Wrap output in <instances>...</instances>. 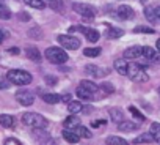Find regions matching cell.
Returning a JSON list of instances; mask_svg holds the SVG:
<instances>
[{"label": "cell", "mask_w": 160, "mask_h": 145, "mask_svg": "<svg viewBox=\"0 0 160 145\" xmlns=\"http://www.w3.org/2000/svg\"><path fill=\"white\" fill-rule=\"evenodd\" d=\"M7 79H8L11 84L19 85V87L28 85V84L33 81L32 74H30V72H27V71H24V69H10V71L7 72Z\"/></svg>", "instance_id": "obj_1"}, {"label": "cell", "mask_w": 160, "mask_h": 145, "mask_svg": "<svg viewBox=\"0 0 160 145\" xmlns=\"http://www.w3.org/2000/svg\"><path fill=\"white\" fill-rule=\"evenodd\" d=\"M22 123L25 126H30V128H46L49 125V121L41 115V114H36V112H25L22 115Z\"/></svg>", "instance_id": "obj_2"}, {"label": "cell", "mask_w": 160, "mask_h": 145, "mask_svg": "<svg viewBox=\"0 0 160 145\" xmlns=\"http://www.w3.org/2000/svg\"><path fill=\"white\" fill-rule=\"evenodd\" d=\"M46 58L50 62V63H55V65H63L68 62V54L66 51H63L61 47H47L46 52H44Z\"/></svg>", "instance_id": "obj_3"}, {"label": "cell", "mask_w": 160, "mask_h": 145, "mask_svg": "<svg viewBox=\"0 0 160 145\" xmlns=\"http://www.w3.org/2000/svg\"><path fill=\"white\" fill-rule=\"evenodd\" d=\"M127 76L132 81H135V82H148L149 81V76L146 74V71H144V66L137 65V63H129Z\"/></svg>", "instance_id": "obj_4"}, {"label": "cell", "mask_w": 160, "mask_h": 145, "mask_svg": "<svg viewBox=\"0 0 160 145\" xmlns=\"http://www.w3.org/2000/svg\"><path fill=\"white\" fill-rule=\"evenodd\" d=\"M58 43L64 49H69V51H77L80 47V40L72 36V35H60L58 36Z\"/></svg>", "instance_id": "obj_5"}, {"label": "cell", "mask_w": 160, "mask_h": 145, "mask_svg": "<svg viewBox=\"0 0 160 145\" xmlns=\"http://www.w3.org/2000/svg\"><path fill=\"white\" fill-rule=\"evenodd\" d=\"M72 10L75 13H78V14H82L85 21H93L94 19V14H96V11L90 5H85V3H74Z\"/></svg>", "instance_id": "obj_6"}, {"label": "cell", "mask_w": 160, "mask_h": 145, "mask_svg": "<svg viewBox=\"0 0 160 145\" xmlns=\"http://www.w3.org/2000/svg\"><path fill=\"white\" fill-rule=\"evenodd\" d=\"M16 101L22 106H32L35 103V95L28 90H19L16 93Z\"/></svg>", "instance_id": "obj_7"}, {"label": "cell", "mask_w": 160, "mask_h": 145, "mask_svg": "<svg viewBox=\"0 0 160 145\" xmlns=\"http://www.w3.org/2000/svg\"><path fill=\"white\" fill-rule=\"evenodd\" d=\"M85 72L90 74L91 78H104V76L108 74L110 71L108 69H102V68H99L96 65H88V66H85Z\"/></svg>", "instance_id": "obj_8"}, {"label": "cell", "mask_w": 160, "mask_h": 145, "mask_svg": "<svg viewBox=\"0 0 160 145\" xmlns=\"http://www.w3.org/2000/svg\"><path fill=\"white\" fill-rule=\"evenodd\" d=\"M33 139H35L36 142H39V143H50V142H53V140H52V137L44 131V128H35Z\"/></svg>", "instance_id": "obj_9"}, {"label": "cell", "mask_w": 160, "mask_h": 145, "mask_svg": "<svg viewBox=\"0 0 160 145\" xmlns=\"http://www.w3.org/2000/svg\"><path fill=\"white\" fill-rule=\"evenodd\" d=\"M116 16L122 21H129V19L133 18V10L129 5H119L118 10H116Z\"/></svg>", "instance_id": "obj_10"}, {"label": "cell", "mask_w": 160, "mask_h": 145, "mask_svg": "<svg viewBox=\"0 0 160 145\" xmlns=\"http://www.w3.org/2000/svg\"><path fill=\"white\" fill-rule=\"evenodd\" d=\"M115 69L118 74L121 76H127V71H129V63H127V58H116L115 60Z\"/></svg>", "instance_id": "obj_11"}, {"label": "cell", "mask_w": 160, "mask_h": 145, "mask_svg": "<svg viewBox=\"0 0 160 145\" xmlns=\"http://www.w3.org/2000/svg\"><path fill=\"white\" fill-rule=\"evenodd\" d=\"M124 57L126 58H140L143 57V47L140 46H130L124 51Z\"/></svg>", "instance_id": "obj_12"}, {"label": "cell", "mask_w": 160, "mask_h": 145, "mask_svg": "<svg viewBox=\"0 0 160 145\" xmlns=\"http://www.w3.org/2000/svg\"><path fill=\"white\" fill-rule=\"evenodd\" d=\"M63 139L66 142H69V143H77L80 140V136L77 134L75 129H68L66 128V131H63Z\"/></svg>", "instance_id": "obj_13"}, {"label": "cell", "mask_w": 160, "mask_h": 145, "mask_svg": "<svg viewBox=\"0 0 160 145\" xmlns=\"http://www.w3.org/2000/svg\"><path fill=\"white\" fill-rule=\"evenodd\" d=\"M78 125H80V118L77 117V114H72L64 120V128H68V129H75Z\"/></svg>", "instance_id": "obj_14"}, {"label": "cell", "mask_w": 160, "mask_h": 145, "mask_svg": "<svg viewBox=\"0 0 160 145\" xmlns=\"http://www.w3.org/2000/svg\"><path fill=\"white\" fill-rule=\"evenodd\" d=\"M75 93H77V96H78L80 99H87V101L93 99V92H91V90H88V89H85L83 85H78Z\"/></svg>", "instance_id": "obj_15"}, {"label": "cell", "mask_w": 160, "mask_h": 145, "mask_svg": "<svg viewBox=\"0 0 160 145\" xmlns=\"http://www.w3.org/2000/svg\"><path fill=\"white\" fill-rule=\"evenodd\" d=\"M25 55H27L30 60H33V62H41V58H42L38 47H27V49H25Z\"/></svg>", "instance_id": "obj_16"}, {"label": "cell", "mask_w": 160, "mask_h": 145, "mask_svg": "<svg viewBox=\"0 0 160 145\" xmlns=\"http://www.w3.org/2000/svg\"><path fill=\"white\" fill-rule=\"evenodd\" d=\"M118 129L119 131H135V129H138V125L133 121H129V120H122L118 123Z\"/></svg>", "instance_id": "obj_17"}, {"label": "cell", "mask_w": 160, "mask_h": 145, "mask_svg": "<svg viewBox=\"0 0 160 145\" xmlns=\"http://www.w3.org/2000/svg\"><path fill=\"white\" fill-rule=\"evenodd\" d=\"M68 110H69L71 114H80V112L83 110V104L80 103V101H69Z\"/></svg>", "instance_id": "obj_18"}, {"label": "cell", "mask_w": 160, "mask_h": 145, "mask_svg": "<svg viewBox=\"0 0 160 145\" xmlns=\"http://www.w3.org/2000/svg\"><path fill=\"white\" fill-rule=\"evenodd\" d=\"M0 125H2L3 128H11L14 126V117L8 115V114H2L0 115Z\"/></svg>", "instance_id": "obj_19"}, {"label": "cell", "mask_w": 160, "mask_h": 145, "mask_svg": "<svg viewBox=\"0 0 160 145\" xmlns=\"http://www.w3.org/2000/svg\"><path fill=\"white\" fill-rule=\"evenodd\" d=\"M105 143L107 145H126L127 140L122 139V137H119V136H108L105 139Z\"/></svg>", "instance_id": "obj_20"}, {"label": "cell", "mask_w": 160, "mask_h": 145, "mask_svg": "<svg viewBox=\"0 0 160 145\" xmlns=\"http://www.w3.org/2000/svg\"><path fill=\"white\" fill-rule=\"evenodd\" d=\"M151 142H154V137L151 132H143L133 140V143H151Z\"/></svg>", "instance_id": "obj_21"}, {"label": "cell", "mask_w": 160, "mask_h": 145, "mask_svg": "<svg viewBox=\"0 0 160 145\" xmlns=\"http://www.w3.org/2000/svg\"><path fill=\"white\" fill-rule=\"evenodd\" d=\"M149 132L152 134V137H154V142L160 143V123H152V125H151V129H149Z\"/></svg>", "instance_id": "obj_22"}, {"label": "cell", "mask_w": 160, "mask_h": 145, "mask_svg": "<svg viewBox=\"0 0 160 145\" xmlns=\"http://www.w3.org/2000/svg\"><path fill=\"white\" fill-rule=\"evenodd\" d=\"M85 36H87V40L90 41V43H96L98 40H99V32L98 30H94V29H87V32H85Z\"/></svg>", "instance_id": "obj_23"}, {"label": "cell", "mask_w": 160, "mask_h": 145, "mask_svg": "<svg viewBox=\"0 0 160 145\" xmlns=\"http://www.w3.org/2000/svg\"><path fill=\"white\" fill-rule=\"evenodd\" d=\"M42 99L49 104H57L58 101H61V96H58L57 93H44L42 95Z\"/></svg>", "instance_id": "obj_24"}, {"label": "cell", "mask_w": 160, "mask_h": 145, "mask_svg": "<svg viewBox=\"0 0 160 145\" xmlns=\"http://www.w3.org/2000/svg\"><path fill=\"white\" fill-rule=\"evenodd\" d=\"M25 5L35 8V10H44L46 8V3L42 2V0H24Z\"/></svg>", "instance_id": "obj_25"}, {"label": "cell", "mask_w": 160, "mask_h": 145, "mask_svg": "<svg viewBox=\"0 0 160 145\" xmlns=\"http://www.w3.org/2000/svg\"><path fill=\"white\" fill-rule=\"evenodd\" d=\"M143 57L148 58V60H155L157 52H155V49H152V47H149V46H144V47H143Z\"/></svg>", "instance_id": "obj_26"}, {"label": "cell", "mask_w": 160, "mask_h": 145, "mask_svg": "<svg viewBox=\"0 0 160 145\" xmlns=\"http://www.w3.org/2000/svg\"><path fill=\"white\" fill-rule=\"evenodd\" d=\"M75 131H77V134L80 136V137H83V139H91V132H90V129L88 128H85V126H82V125H78L77 128H75Z\"/></svg>", "instance_id": "obj_27"}, {"label": "cell", "mask_w": 160, "mask_h": 145, "mask_svg": "<svg viewBox=\"0 0 160 145\" xmlns=\"http://www.w3.org/2000/svg\"><path fill=\"white\" fill-rule=\"evenodd\" d=\"M101 52H102L101 47H87V49H83L85 57H98V55H101Z\"/></svg>", "instance_id": "obj_28"}, {"label": "cell", "mask_w": 160, "mask_h": 145, "mask_svg": "<svg viewBox=\"0 0 160 145\" xmlns=\"http://www.w3.org/2000/svg\"><path fill=\"white\" fill-rule=\"evenodd\" d=\"M108 114H110L112 120H113V121H116V123L122 121V118H124V115H122V112H121L119 109H110V110H108Z\"/></svg>", "instance_id": "obj_29"}, {"label": "cell", "mask_w": 160, "mask_h": 145, "mask_svg": "<svg viewBox=\"0 0 160 145\" xmlns=\"http://www.w3.org/2000/svg\"><path fill=\"white\" fill-rule=\"evenodd\" d=\"M0 19H5V21L11 19V11L3 5H0Z\"/></svg>", "instance_id": "obj_30"}, {"label": "cell", "mask_w": 160, "mask_h": 145, "mask_svg": "<svg viewBox=\"0 0 160 145\" xmlns=\"http://www.w3.org/2000/svg\"><path fill=\"white\" fill-rule=\"evenodd\" d=\"M80 85H83L85 89H88V90H91L93 93L99 90V87H98V85H96L94 82H91V81H82V82H80Z\"/></svg>", "instance_id": "obj_31"}, {"label": "cell", "mask_w": 160, "mask_h": 145, "mask_svg": "<svg viewBox=\"0 0 160 145\" xmlns=\"http://www.w3.org/2000/svg\"><path fill=\"white\" fill-rule=\"evenodd\" d=\"M124 35V32L121 30V29H110L108 32H107V36L108 38H119V36H122Z\"/></svg>", "instance_id": "obj_32"}, {"label": "cell", "mask_w": 160, "mask_h": 145, "mask_svg": "<svg viewBox=\"0 0 160 145\" xmlns=\"http://www.w3.org/2000/svg\"><path fill=\"white\" fill-rule=\"evenodd\" d=\"M144 16H146L149 21H155V18H157L155 10H152L151 7H146V8H144Z\"/></svg>", "instance_id": "obj_33"}, {"label": "cell", "mask_w": 160, "mask_h": 145, "mask_svg": "<svg viewBox=\"0 0 160 145\" xmlns=\"http://www.w3.org/2000/svg\"><path fill=\"white\" fill-rule=\"evenodd\" d=\"M133 32H135V33H154L155 30H154V29H151V27L138 25V27H135V29H133Z\"/></svg>", "instance_id": "obj_34"}, {"label": "cell", "mask_w": 160, "mask_h": 145, "mask_svg": "<svg viewBox=\"0 0 160 145\" xmlns=\"http://www.w3.org/2000/svg\"><path fill=\"white\" fill-rule=\"evenodd\" d=\"M129 110H130V114H132V115H133L135 118H138L140 121H144V115H143V114H141V112H140V110H138L137 107L130 106V107H129Z\"/></svg>", "instance_id": "obj_35"}, {"label": "cell", "mask_w": 160, "mask_h": 145, "mask_svg": "<svg viewBox=\"0 0 160 145\" xmlns=\"http://www.w3.org/2000/svg\"><path fill=\"white\" fill-rule=\"evenodd\" d=\"M101 89H102V90H105V93H113V92H115V87H113L110 82H102Z\"/></svg>", "instance_id": "obj_36"}, {"label": "cell", "mask_w": 160, "mask_h": 145, "mask_svg": "<svg viewBox=\"0 0 160 145\" xmlns=\"http://www.w3.org/2000/svg\"><path fill=\"white\" fill-rule=\"evenodd\" d=\"M10 85H11V82H10L8 79H7V81H5V79H0V90H7Z\"/></svg>", "instance_id": "obj_37"}, {"label": "cell", "mask_w": 160, "mask_h": 145, "mask_svg": "<svg viewBox=\"0 0 160 145\" xmlns=\"http://www.w3.org/2000/svg\"><path fill=\"white\" fill-rule=\"evenodd\" d=\"M5 145H21V142L18 139H14V137H8L5 140Z\"/></svg>", "instance_id": "obj_38"}, {"label": "cell", "mask_w": 160, "mask_h": 145, "mask_svg": "<svg viewBox=\"0 0 160 145\" xmlns=\"http://www.w3.org/2000/svg\"><path fill=\"white\" fill-rule=\"evenodd\" d=\"M18 18H19V21H22V22L30 21V14H28V13H19V14H18Z\"/></svg>", "instance_id": "obj_39"}, {"label": "cell", "mask_w": 160, "mask_h": 145, "mask_svg": "<svg viewBox=\"0 0 160 145\" xmlns=\"http://www.w3.org/2000/svg\"><path fill=\"white\" fill-rule=\"evenodd\" d=\"M46 82H47L49 85H55V84H57V78H53V76H46Z\"/></svg>", "instance_id": "obj_40"}, {"label": "cell", "mask_w": 160, "mask_h": 145, "mask_svg": "<svg viewBox=\"0 0 160 145\" xmlns=\"http://www.w3.org/2000/svg\"><path fill=\"white\" fill-rule=\"evenodd\" d=\"M7 36H8V33H7V32H3V30H0V43H2V41H3V40H5Z\"/></svg>", "instance_id": "obj_41"}, {"label": "cell", "mask_w": 160, "mask_h": 145, "mask_svg": "<svg viewBox=\"0 0 160 145\" xmlns=\"http://www.w3.org/2000/svg\"><path fill=\"white\" fill-rule=\"evenodd\" d=\"M8 52H10V54H19V49H18V47H10Z\"/></svg>", "instance_id": "obj_42"}, {"label": "cell", "mask_w": 160, "mask_h": 145, "mask_svg": "<svg viewBox=\"0 0 160 145\" xmlns=\"http://www.w3.org/2000/svg\"><path fill=\"white\" fill-rule=\"evenodd\" d=\"M69 99H71V96H69V95H61V101H63V103H64V101H66V103H69Z\"/></svg>", "instance_id": "obj_43"}, {"label": "cell", "mask_w": 160, "mask_h": 145, "mask_svg": "<svg viewBox=\"0 0 160 145\" xmlns=\"http://www.w3.org/2000/svg\"><path fill=\"white\" fill-rule=\"evenodd\" d=\"M155 14H157V18L160 19V7H157V8H155Z\"/></svg>", "instance_id": "obj_44"}, {"label": "cell", "mask_w": 160, "mask_h": 145, "mask_svg": "<svg viewBox=\"0 0 160 145\" xmlns=\"http://www.w3.org/2000/svg\"><path fill=\"white\" fill-rule=\"evenodd\" d=\"M154 62H158V63H160V54H157V57H155V60H154Z\"/></svg>", "instance_id": "obj_45"}, {"label": "cell", "mask_w": 160, "mask_h": 145, "mask_svg": "<svg viewBox=\"0 0 160 145\" xmlns=\"http://www.w3.org/2000/svg\"><path fill=\"white\" fill-rule=\"evenodd\" d=\"M157 49H158V51H160V40H158V41H157Z\"/></svg>", "instance_id": "obj_46"}, {"label": "cell", "mask_w": 160, "mask_h": 145, "mask_svg": "<svg viewBox=\"0 0 160 145\" xmlns=\"http://www.w3.org/2000/svg\"><path fill=\"white\" fill-rule=\"evenodd\" d=\"M158 93H160V87H158Z\"/></svg>", "instance_id": "obj_47"}]
</instances>
